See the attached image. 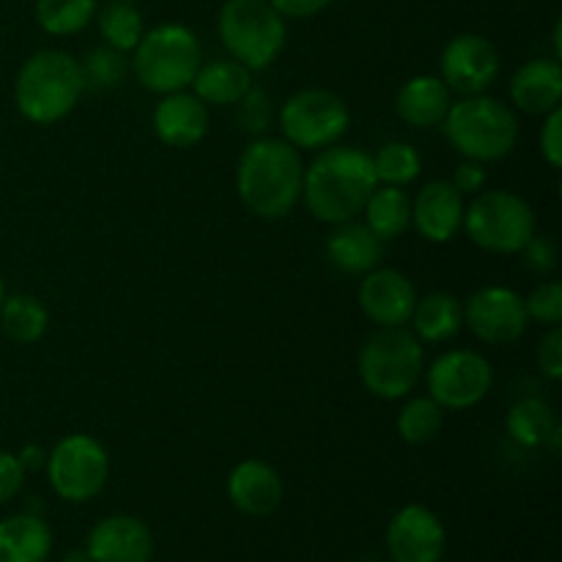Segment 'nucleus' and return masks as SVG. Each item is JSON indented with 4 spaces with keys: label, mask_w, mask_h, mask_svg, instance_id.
I'll return each mask as SVG.
<instances>
[{
    "label": "nucleus",
    "mask_w": 562,
    "mask_h": 562,
    "mask_svg": "<svg viewBox=\"0 0 562 562\" xmlns=\"http://www.w3.org/2000/svg\"><path fill=\"white\" fill-rule=\"evenodd\" d=\"M423 346L404 327H379L366 340L357 360L362 384L382 401H398L415 390L423 373Z\"/></svg>",
    "instance_id": "7"
},
{
    "label": "nucleus",
    "mask_w": 562,
    "mask_h": 562,
    "mask_svg": "<svg viewBox=\"0 0 562 562\" xmlns=\"http://www.w3.org/2000/svg\"><path fill=\"white\" fill-rule=\"evenodd\" d=\"M86 552L93 562H148L154 554V536L137 516L115 514L88 532Z\"/></svg>",
    "instance_id": "16"
},
{
    "label": "nucleus",
    "mask_w": 562,
    "mask_h": 562,
    "mask_svg": "<svg viewBox=\"0 0 562 562\" xmlns=\"http://www.w3.org/2000/svg\"><path fill=\"white\" fill-rule=\"evenodd\" d=\"M362 283L357 289L360 311L379 327H404L409 324L417 305V291L412 280L398 269H371L362 274Z\"/></svg>",
    "instance_id": "15"
},
{
    "label": "nucleus",
    "mask_w": 562,
    "mask_h": 562,
    "mask_svg": "<svg viewBox=\"0 0 562 562\" xmlns=\"http://www.w3.org/2000/svg\"><path fill=\"white\" fill-rule=\"evenodd\" d=\"M236 104H239L236 119H239L241 130L250 132V135H261L272 121V99L261 88H250Z\"/></svg>",
    "instance_id": "35"
},
{
    "label": "nucleus",
    "mask_w": 562,
    "mask_h": 562,
    "mask_svg": "<svg viewBox=\"0 0 562 562\" xmlns=\"http://www.w3.org/2000/svg\"><path fill=\"white\" fill-rule=\"evenodd\" d=\"M132 58V71L146 91L176 93L187 91L203 64V49L195 33L179 22H165L143 33Z\"/></svg>",
    "instance_id": "5"
},
{
    "label": "nucleus",
    "mask_w": 562,
    "mask_h": 562,
    "mask_svg": "<svg viewBox=\"0 0 562 562\" xmlns=\"http://www.w3.org/2000/svg\"><path fill=\"white\" fill-rule=\"evenodd\" d=\"M562 66L558 60H527L510 80V102L527 115H547L560 108Z\"/></svg>",
    "instance_id": "20"
},
{
    "label": "nucleus",
    "mask_w": 562,
    "mask_h": 562,
    "mask_svg": "<svg viewBox=\"0 0 562 562\" xmlns=\"http://www.w3.org/2000/svg\"><path fill=\"white\" fill-rule=\"evenodd\" d=\"M439 69H442L439 80L450 91L461 93V97H475V93H486L492 82L497 80L499 53L486 36L461 33L445 44Z\"/></svg>",
    "instance_id": "13"
},
{
    "label": "nucleus",
    "mask_w": 562,
    "mask_h": 562,
    "mask_svg": "<svg viewBox=\"0 0 562 562\" xmlns=\"http://www.w3.org/2000/svg\"><path fill=\"white\" fill-rule=\"evenodd\" d=\"M97 0H36V22L49 36H75L97 16Z\"/></svg>",
    "instance_id": "30"
},
{
    "label": "nucleus",
    "mask_w": 562,
    "mask_h": 562,
    "mask_svg": "<svg viewBox=\"0 0 562 562\" xmlns=\"http://www.w3.org/2000/svg\"><path fill=\"white\" fill-rule=\"evenodd\" d=\"M0 327L14 344H36L49 327V313L33 294H11L0 305Z\"/></svg>",
    "instance_id": "27"
},
{
    "label": "nucleus",
    "mask_w": 562,
    "mask_h": 562,
    "mask_svg": "<svg viewBox=\"0 0 562 562\" xmlns=\"http://www.w3.org/2000/svg\"><path fill=\"white\" fill-rule=\"evenodd\" d=\"M450 88L445 86L439 77L434 75H417L406 80L395 93V110H398L401 121H406L415 130H431L439 126L448 115L450 104Z\"/></svg>",
    "instance_id": "22"
},
{
    "label": "nucleus",
    "mask_w": 562,
    "mask_h": 562,
    "mask_svg": "<svg viewBox=\"0 0 562 562\" xmlns=\"http://www.w3.org/2000/svg\"><path fill=\"white\" fill-rule=\"evenodd\" d=\"M5 300V285H3V278H0V305H3Z\"/></svg>",
    "instance_id": "45"
},
{
    "label": "nucleus",
    "mask_w": 562,
    "mask_h": 562,
    "mask_svg": "<svg viewBox=\"0 0 562 562\" xmlns=\"http://www.w3.org/2000/svg\"><path fill=\"white\" fill-rule=\"evenodd\" d=\"M554 55L562 58V22L554 25Z\"/></svg>",
    "instance_id": "44"
},
{
    "label": "nucleus",
    "mask_w": 562,
    "mask_h": 562,
    "mask_svg": "<svg viewBox=\"0 0 562 562\" xmlns=\"http://www.w3.org/2000/svg\"><path fill=\"white\" fill-rule=\"evenodd\" d=\"M376 184L371 154L357 146L335 143V146L322 148L311 168H305L302 198L313 217L338 225L362 214Z\"/></svg>",
    "instance_id": "1"
},
{
    "label": "nucleus",
    "mask_w": 562,
    "mask_h": 562,
    "mask_svg": "<svg viewBox=\"0 0 562 562\" xmlns=\"http://www.w3.org/2000/svg\"><path fill=\"white\" fill-rule=\"evenodd\" d=\"M349 104L327 88H302L280 108L283 140L300 151H322L349 132Z\"/></svg>",
    "instance_id": "9"
},
{
    "label": "nucleus",
    "mask_w": 562,
    "mask_h": 562,
    "mask_svg": "<svg viewBox=\"0 0 562 562\" xmlns=\"http://www.w3.org/2000/svg\"><path fill=\"white\" fill-rule=\"evenodd\" d=\"M64 562H93V560L86 549H71V552H66Z\"/></svg>",
    "instance_id": "43"
},
{
    "label": "nucleus",
    "mask_w": 562,
    "mask_h": 562,
    "mask_svg": "<svg viewBox=\"0 0 562 562\" xmlns=\"http://www.w3.org/2000/svg\"><path fill=\"white\" fill-rule=\"evenodd\" d=\"M521 252H525V263L536 274H552L554 267H558V247L547 236L536 234Z\"/></svg>",
    "instance_id": "38"
},
{
    "label": "nucleus",
    "mask_w": 562,
    "mask_h": 562,
    "mask_svg": "<svg viewBox=\"0 0 562 562\" xmlns=\"http://www.w3.org/2000/svg\"><path fill=\"white\" fill-rule=\"evenodd\" d=\"M505 428H508L514 442L525 445V448H538V445L549 442L552 431L558 428V417L547 401L521 398L510 406Z\"/></svg>",
    "instance_id": "28"
},
{
    "label": "nucleus",
    "mask_w": 562,
    "mask_h": 562,
    "mask_svg": "<svg viewBox=\"0 0 562 562\" xmlns=\"http://www.w3.org/2000/svg\"><path fill=\"white\" fill-rule=\"evenodd\" d=\"M464 324L483 344H516L530 327L525 296L516 294L514 289H505V285H486L467 300Z\"/></svg>",
    "instance_id": "12"
},
{
    "label": "nucleus",
    "mask_w": 562,
    "mask_h": 562,
    "mask_svg": "<svg viewBox=\"0 0 562 562\" xmlns=\"http://www.w3.org/2000/svg\"><path fill=\"white\" fill-rule=\"evenodd\" d=\"M86 91L82 66L64 49H42L20 66L14 104L25 121L49 126L64 121Z\"/></svg>",
    "instance_id": "3"
},
{
    "label": "nucleus",
    "mask_w": 562,
    "mask_h": 562,
    "mask_svg": "<svg viewBox=\"0 0 562 562\" xmlns=\"http://www.w3.org/2000/svg\"><path fill=\"white\" fill-rule=\"evenodd\" d=\"M53 530L36 514H16L0 521V562H47Z\"/></svg>",
    "instance_id": "23"
},
{
    "label": "nucleus",
    "mask_w": 562,
    "mask_h": 562,
    "mask_svg": "<svg viewBox=\"0 0 562 562\" xmlns=\"http://www.w3.org/2000/svg\"><path fill=\"white\" fill-rule=\"evenodd\" d=\"M373 170H376L379 184L406 187L420 176L423 157L409 143H387L373 154Z\"/></svg>",
    "instance_id": "32"
},
{
    "label": "nucleus",
    "mask_w": 562,
    "mask_h": 562,
    "mask_svg": "<svg viewBox=\"0 0 562 562\" xmlns=\"http://www.w3.org/2000/svg\"><path fill=\"white\" fill-rule=\"evenodd\" d=\"M439 126L461 157L481 165L505 159L519 140V119L514 108L486 93L464 97L461 102L450 104Z\"/></svg>",
    "instance_id": "4"
},
{
    "label": "nucleus",
    "mask_w": 562,
    "mask_h": 562,
    "mask_svg": "<svg viewBox=\"0 0 562 562\" xmlns=\"http://www.w3.org/2000/svg\"><path fill=\"white\" fill-rule=\"evenodd\" d=\"M472 241L494 256H516L536 236V212L521 195L510 190L477 192L464 206V223Z\"/></svg>",
    "instance_id": "8"
},
{
    "label": "nucleus",
    "mask_w": 562,
    "mask_h": 562,
    "mask_svg": "<svg viewBox=\"0 0 562 562\" xmlns=\"http://www.w3.org/2000/svg\"><path fill=\"white\" fill-rule=\"evenodd\" d=\"M80 66L86 88H115L126 77L124 53L108 47V44L104 47H93Z\"/></svg>",
    "instance_id": "33"
},
{
    "label": "nucleus",
    "mask_w": 562,
    "mask_h": 562,
    "mask_svg": "<svg viewBox=\"0 0 562 562\" xmlns=\"http://www.w3.org/2000/svg\"><path fill=\"white\" fill-rule=\"evenodd\" d=\"M538 366H541V373L552 382H558L562 376V329L549 327V333L543 335L541 344H538Z\"/></svg>",
    "instance_id": "36"
},
{
    "label": "nucleus",
    "mask_w": 562,
    "mask_h": 562,
    "mask_svg": "<svg viewBox=\"0 0 562 562\" xmlns=\"http://www.w3.org/2000/svg\"><path fill=\"white\" fill-rule=\"evenodd\" d=\"M366 225L382 241H393L404 236L412 225V198L404 187L376 184L366 203Z\"/></svg>",
    "instance_id": "26"
},
{
    "label": "nucleus",
    "mask_w": 562,
    "mask_h": 562,
    "mask_svg": "<svg viewBox=\"0 0 562 562\" xmlns=\"http://www.w3.org/2000/svg\"><path fill=\"white\" fill-rule=\"evenodd\" d=\"M47 477L53 492L66 503H88L102 494L110 477V456L99 439L69 434L47 453Z\"/></svg>",
    "instance_id": "10"
},
{
    "label": "nucleus",
    "mask_w": 562,
    "mask_h": 562,
    "mask_svg": "<svg viewBox=\"0 0 562 562\" xmlns=\"http://www.w3.org/2000/svg\"><path fill=\"white\" fill-rule=\"evenodd\" d=\"M445 409L431 398V395H420V398L406 401L404 409L398 412V434L406 445H426L442 431Z\"/></svg>",
    "instance_id": "31"
},
{
    "label": "nucleus",
    "mask_w": 562,
    "mask_h": 562,
    "mask_svg": "<svg viewBox=\"0 0 562 562\" xmlns=\"http://www.w3.org/2000/svg\"><path fill=\"white\" fill-rule=\"evenodd\" d=\"M541 154L549 168H562V110L554 108L547 113V121L541 126Z\"/></svg>",
    "instance_id": "37"
},
{
    "label": "nucleus",
    "mask_w": 562,
    "mask_h": 562,
    "mask_svg": "<svg viewBox=\"0 0 562 562\" xmlns=\"http://www.w3.org/2000/svg\"><path fill=\"white\" fill-rule=\"evenodd\" d=\"M93 20H97L104 44L119 53H132L146 33L140 11L130 0H108V5L97 11Z\"/></svg>",
    "instance_id": "29"
},
{
    "label": "nucleus",
    "mask_w": 562,
    "mask_h": 562,
    "mask_svg": "<svg viewBox=\"0 0 562 562\" xmlns=\"http://www.w3.org/2000/svg\"><path fill=\"white\" fill-rule=\"evenodd\" d=\"M154 132L168 148L198 146L209 132V104L190 91L165 93L154 108Z\"/></svg>",
    "instance_id": "18"
},
{
    "label": "nucleus",
    "mask_w": 562,
    "mask_h": 562,
    "mask_svg": "<svg viewBox=\"0 0 562 562\" xmlns=\"http://www.w3.org/2000/svg\"><path fill=\"white\" fill-rule=\"evenodd\" d=\"M448 547L442 521L426 505H406L387 525V552L393 562H439Z\"/></svg>",
    "instance_id": "14"
},
{
    "label": "nucleus",
    "mask_w": 562,
    "mask_h": 562,
    "mask_svg": "<svg viewBox=\"0 0 562 562\" xmlns=\"http://www.w3.org/2000/svg\"><path fill=\"white\" fill-rule=\"evenodd\" d=\"M428 395L442 409L464 412L481 404L494 382V371L488 360L477 351L453 349L445 351L428 368Z\"/></svg>",
    "instance_id": "11"
},
{
    "label": "nucleus",
    "mask_w": 562,
    "mask_h": 562,
    "mask_svg": "<svg viewBox=\"0 0 562 562\" xmlns=\"http://www.w3.org/2000/svg\"><path fill=\"white\" fill-rule=\"evenodd\" d=\"M412 327H415V338L426 340V344H448L464 327V305L459 296L448 294V291H437L423 300H417L415 313H412Z\"/></svg>",
    "instance_id": "25"
},
{
    "label": "nucleus",
    "mask_w": 562,
    "mask_h": 562,
    "mask_svg": "<svg viewBox=\"0 0 562 562\" xmlns=\"http://www.w3.org/2000/svg\"><path fill=\"white\" fill-rule=\"evenodd\" d=\"M217 33L231 58L250 71H263L283 53L285 16H280L269 0H225Z\"/></svg>",
    "instance_id": "6"
},
{
    "label": "nucleus",
    "mask_w": 562,
    "mask_h": 562,
    "mask_svg": "<svg viewBox=\"0 0 562 562\" xmlns=\"http://www.w3.org/2000/svg\"><path fill=\"white\" fill-rule=\"evenodd\" d=\"M272 9L280 16H291V20H307V16H316L318 11L327 9L333 0H269Z\"/></svg>",
    "instance_id": "41"
},
{
    "label": "nucleus",
    "mask_w": 562,
    "mask_h": 562,
    "mask_svg": "<svg viewBox=\"0 0 562 562\" xmlns=\"http://www.w3.org/2000/svg\"><path fill=\"white\" fill-rule=\"evenodd\" d=\"M464 223V198L450 181H428L412 201V225L431 245L453 239Z\"/></svg>",
    "instance_id": "17"
},
{
    "label": "nucleus",
    "mask_w": 562,
    "mask_h": 562,
    "mask_svg": "<svg viewBox=\"0 0 562 562\" xmlns=\"http://www.w3.org/2000/svg\"><path fill=\"white\" fill-rule=\"evenodd\" d=\"M450 184H453L461 195H475V192H481L483 187H486V168H483L481 162H475V159H464V162L456 168Z\"/></svg>",
    "instance_id": "40"
},
{
    "label": "nucleus",
    "mask_w": 562,
    "mask_h": 562,
    "mask_svg": "<svg viewBox=\"0 0 562 562\" xmlns=\"http://www.w3.org/2000/svg\"><path fill=\"white\" fill-rule=\"evenodd\" d=\"M22 483H25V470L20 467L16 456L9 453V450H0V505L14 499L20 494Z\"/></svg>",
    "instance_id": "39"
},
{
    "label": "nucleus",
    "mask_w": 562,
    "mask_h": 562,
    "mask_svg": "<svg viewBox=\"0 0 562 562\" xmlns=\"http://www.w3.org/2000/svg\"><path fill=\"white\" fill-rule=\"evenodd\" d=\"M525 307L530 322L543 324V327H558L562 322V285L558 280L536 285L525 300Z\"/></svg>",
    "instance_id": "34"
},
{
    "label": "nucleus",
    "mask_w": 562,
    "mask_h": 562,
    "mask_svg": "<svg viewBox=\"0 0 562 562\" xmlns=\"http://www.w3.org/2000/svg\"><path fill=\"white\" fill-rule=\"evenodd\" d=\"M305 162L300 148L278 137H256L241 151L236 190L241 203L261 220H283L302 198Z\"/></svg>",
    "instance_id": "2"
},
{
    "label": "nucleus",
    "mask_w": 562,
    "mask_h": 562,
    "mask_svg": "<svg viewBox=\"0 0 562 562\" xmlns=\"http://www.w3.org/2000/svg\"><path fill=\"white\" fill-rule=\"evenodd\" d=\"M228 499L247 516H272L283 503V481L267 461H241L228 475Z\"/></svg>",
    "instance_id": "19"
},
{
    "label": "nucleus",
    "mask_w": 562,
    "mask_h": 562,
    "mask_svg": "<svg viewBox=\"0 0 562 562\" xmlns=\"http://www.w3.org/2000/svg\"><path fill=\"white\" fill-rule=\"evenodd\" d=\"M250 88L252 71L234 58H217L201 64L195 80H192V93L203 104H212V108L236 104Z\"/></svg>",
    "instance_id": "24"
},
{
    "label": "nucleus",
    "mask_w": 562,
    "mask_h": 562,
    "mask_svg": "<svg viewBox=\"0 0 562 562\" xmlns=\"http://www.w3.org/2000/svg\"><path fill=\"white\" fill-rule=\"evenodd\" d=\"M16 461H20V467L27 475V472H36L47 464V453H44L38 445H25V448L20 450V456H16Z\"/></svg>",
    "instance_id": "42"
},
{
    "label": "nucleus",
    "mask_w": 562,
    "mask_h": 562,
    "mask_svg": "<svg viewBox=\"0 0 562 562\" xmlns=\"http://www.w3.org/2000/svg\"><path fill=\"white\" fill-rule=\"evenodd\" d=\"M329 263L344 274H368L379 267L384 252V241L368 228L366 223H338V228L327 236Z\"/></svg>",
    "instance_id": "21"
}]
</instances>
